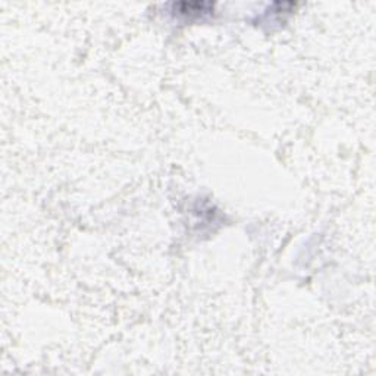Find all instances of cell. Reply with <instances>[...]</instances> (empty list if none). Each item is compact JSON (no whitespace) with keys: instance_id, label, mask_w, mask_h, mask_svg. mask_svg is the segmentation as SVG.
I'll return each mask as SVG.
<instances>
[{"instance_id":"1","label":"cell","mask_w":376,"mask_h":376,"mask_svg":"<svg viewBox=\"0 0 376 376\" xmlns=\"http://www.w3.org/2000/svg\"><path fill=\"white\" fill-rule=\"evenodd\" d=\"M215 5L211 2H178L172 4L171 12L175 16L185 18V20H199L204 15H211Z\"/></svg>"}]
</instances>
